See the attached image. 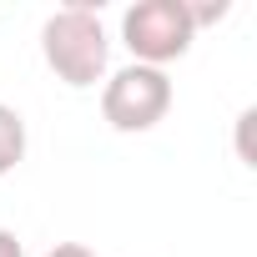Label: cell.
<instances>
[{"instance_id": "6da1fadb", "label": "cell", "mask_w": 257, "mask_h": 257, "mask_svg": "<svg viewBox=\"0 0 257 257\" xmlns=\"http://www.w3.org/2000/svg\"><path fill=\"white\" fill-rule=\"evenodd\" d=\"M41 56L56 71V81H66L71 91L96 86L106 76V61H111V41H106V26H101L96 6H86V0L61 6L41 26Z\"/></svg>"}, {"instance_id": "7a4b0ae2", "label": "cell", "mask_w": 257, "mask_h": 257, "mask_svg": "<svg viewBox=\"0 0 257 257\" xmlns=\"http://www.w3.org/2000/svg\"><path fill=\"white\" fill-rule=\"evenodd\" d=\"M172 111V76L157 71V66H121L106 76L101 86V116L111 132H126V137H137V132H152V126Z\"/></svg>"}, {"instance_id": "3957f363", "label": "cell", "mask_w": 257, "mask_h": 257, "mask_svg": "<svg viewBox=\"0 0 257 257\" xmlns=\"http://www.w3.org/2000/svg\"><path fill=\"white\" fill-rule=\"evenodd\" d=\"M121 41H126V51H132L137 66L167 71L172 61H182L192 51L197 31L187 21L182 0H137V6L121 16Z\"/></svg>"}, {"instance_id": "277c9868", "label": "cell", "mask_w": 257, "mask_h": 257, "mask_svg": "<svg viewBox=\"0 0 257 257\" xmlns=\"http://www.w3.org/2000/svg\"><path fill=\"white\" fill-rule=\"evenodd\" d=\"M26 162V116L0 101V177Z\"/></svg>"}, {"instance_id": "5b68a950", "label": "cell", "mask_w": 257, "mask_h": 257, "mask_svg": "<svg viewBox=\"0 0 257 257\" xmlns=\"http://www.w3.org/2000/svg\"><path fill=\"white\" fill-rule=\"evenodd\" d=\"M0 257H26V247H21V237L11 227H0Z\"/></svg>"}, {"instance_id": "8992f818", "label": "cell", "mask_w": 257, "mask_h": 257, "mask_svg": "<svg viewBox=\"0 0 257 257\" xmlns=\"http://www.w3.org/2000/svg\"><path fill=\"white\" fill-rule=\"evenodd\" d=\"M46 257H96V252H91V247H81V242H56Z\"/></svg>"}]
</instances>
